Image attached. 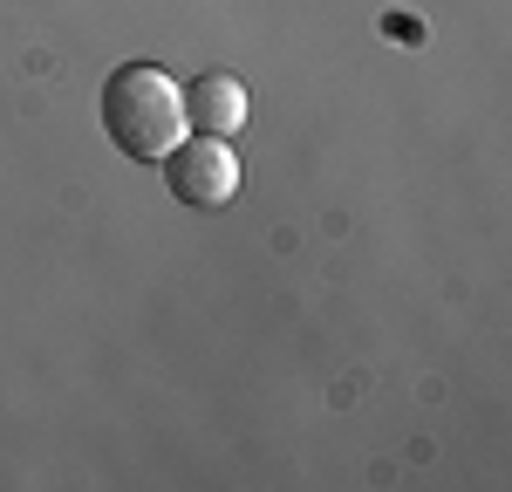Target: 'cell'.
<instances>
[{"instance_id":"6da1fadb","label":"cell","mask_w":512,"mask_h":492,"mask_svg":"<svg viewBox=\"0 0 512 492\" xmlns=\"http://www.w3.org/2000/svg\"><path fill=\"white\" fill-rule=\"evenodd\" d=\"M103 130L123 158L164 164V151L185 137V82H171L158 62H123L103 82Z\"/></svg>"},{"instance_id":"7a4b0ae2","label":"cell","mask_w":512,"mask_h":492,"mask_svg":"<svg viewBox=\"0 0 512 492\" xmlns=\"http://www.w3.org/2000/svg\"><path fill=\"white\" fill-rule=\"evenodd\" d=\"M164 185L178 205H198V212H219V205L239 199V151L226 137H178L164 151Z\"/></svg>"},{"instance_id":"3957f363","label":"cell","mask_w":512,"mask_h":492,"mask_svg":"<svg viewBox=\"0 0 512 492\" xmlns=\"http://www.w3.org/2000/svg\"><path fill=\"white\" fill-rule=\"evenodd\" d=\"M185 123H198L205 137H233L239 123H246V82L226 76V69L185 82Z\"/></svg>"}]
</instances>
